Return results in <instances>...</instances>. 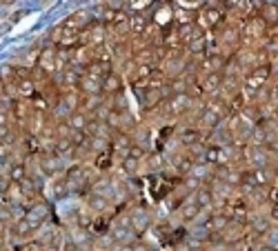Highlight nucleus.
Returning a JSON list of instances; mask_svg holds the SVG:
<instances>
[{
	"label": "nucleus",
	"instance_id": "nucleus-11",
	"mask_svg": "<svg viewBox=\"0 0 278 251\" xmlns=\"http://www.w3.org/2000/svg\"><path fill=\"white\" fill-rule=\"evenodd\" d=\"M89 120H91V118H89L85 111H76V114H71V118L67 120V122H69V127L74 131H87Z\"/></svg>",
	"mask_w": 278,
	"mask_h": 251
},
{
	"label": "nucleus",
	"instance_id": "nucleus-17",
	"mask_svg": "<svg viewBox=\"0 0 278 251\" xmlns=\"http://www.w3.org/2000/svg\"><path fill=\"white\" fill-rule=\"evenodd\" d=\"M9 178L14 182H22V180H27V165H22V163H14L9 167Z\"/></svg>",
	"mask_w": 278,
	"mask_h": 251
},
{
	"label": "nucleus",
	"instance_id": "nucleus-28",
	"mask_svg": "<svg viewBox=\"0 0 278 251\" xmlns=\"http://www.w3.org/2000/svg\"><path fill=\"white\" fill-rule=\"evenodd\" d=\"M122 169H125L127 174H136V169H138V160H133V158H125V160H122Z\"/></svg>",
	"mask_w": 278,
	"mask_h": 251
},
{
	"label": "nucleus",
	"instance_id": "nucleus-32",
	"mask_svg": "<svg viewBox=\"0 0 278 251\" xmlns=\"http://www.w3.org/2000/svg\"><path fill=\"white\" fill-rule=\"evenodd\" d=\"M258 251H276V249H274V247H260Z\"/></svg>",
	"mask_w": 278,
	"mask_h": 251
},
{
	"label": "nucleus",
	"instance_id": "nucleus-5",
	"mask_svg": "<svg viewBox=\"0 0 278 251\" xmlns=\"http://www.w3.org/2000/svg\"><path fill=\"white\" fill-rule=\"evenodd\" d=\"M205 160L209 165H227V156H225V149L218 147V144H211V147L205 149Z\"/></svg>",
	"mask_w": 278,
	"mask_h": 251
},
{
	"label": "nucleus",
	"instance_id": "nucleus-26",
	"mask_svg": "<svg viewBox=\"0 0 278 251\" xmlns=\"http://www.w3.org/2000/svg\"><path fill=\"white\" fill-rule=\"evenodd\" d=\"M127 158H133V160H143V158H145V149H143V144L133 142L131 147L127 149Z\"/></svg>",
	"mask_w": 278,
	"mask_h": 251
},
{
	"label": "nucleus",
	"instance_id": "nucleus-31",
	"mask_svg": "<svg viewBox=\"0 0 278 251\" xmlns=\"http://www.w3.org/2000/svg\"><path fill=\"white\" fill-rule=\"evenodd\" d=\"M271 218H276V220H278V203L274 205V207H271Z\"/></svg>",
	"mask_w": 278,
	"mask_h": 251
},
{
	"label": "nucleus",
	"instance_id": "nucleus-29",
	"mask_svg": "<svg viewBox=\"0 0 278 251\" xmlns=\"http://www.w3.org/2000/svg\"><path fill=\"white\" fill-rule=\"evenodd\" d=\"M109 152H100V156H98V167H100V169H105V167H109Z\"/></svg>",
	"mask_w": 278,
	"mask_h": 251
},
{
	"label": "nucleus",
	"instance_id": "nucleus-1",
	"mask_svg": "<svg viewBox=\"0 0 278 251\" xmlns=\"http://www.w3.org/2000/svg\"><path fill=\"white\" fill-rule=\"evenodd\" d=\"M243 154H245V160H249L256 169L267 167V152H265V147H260V144H249Z\"/></svg>",
	"mask_w": 278,
	"mask_h": 251
},
{
	"label": "nucleus",
	"instance_id": "nucleus-4",
	"mask_svg": "<svg viewBox=\"0 0 278 251\" xmlns=\"http://www.w3.org/2000/svg\"><path fill=\"white\" fill-rule=\"evenodd\" d=\"M245 238V225L241 222H231L229 227H227L225 231H222V242H241Z\"/></svg>",
	"mask_w": 278,
	"mask_h": 251
},
{
	"label": "nucleus",
	"instance_id": "nucleus-25",
	"mask_svg": "<svg viewBox=\"0 0 278 251\" xmlns=\"http://www.w3.org/2000/svg\"><path fill=\"white\" fill-rule=\"evenodd\" d=\"M76 222H78V227H80V229H89V227L94 225V216L89 214V211H80V214H78V218H76Z\"/></svg>",
	"mask_w": 278,
	"mask_h": 251
},
{
	"label": "nucleus",
	"instance_id": "nucleus-14",
	"mask_svg": "<svg viewBox=\"0 0 278 251\" xmlns=\"http://www.w3.org/2000/svg\"><path fill=\"white\" fill-rule=\"evenodd\" d=\"M44 218H47V207H42V205H38V207H33V209L27 211V220H29L36 229L44 222Z\"/></svg>",
	"mask_w": 278,
	"mask_h": 251
},
{
	"label": "nucleus",
	"instance_id": "nucleus-22",
	"mask_svg": "<svg viewBox=\"0 0 278 251\" xmlns=\"http://www.w3.org/2000/svg\"><path fill=\"white\" fill-rule=\"evenodd\" d=\"M114 144H116V147H118V149H129L133 142H131V138L127 136V133L116 131V133H114Z\"/></svg>",
	"mask_w": 278,
	"mask_h": 251
},
{
	"label": "nucleus",
	"instance_id": "nucleus-13",
	"mask_svg": "<svg viewBox=\"0 0 278 251\" xmlns=\"http://www.w3.org/2000/svg\"><path fill=\"white\" fill-rule=\"evenodd\" d=\"M129 27H131V33H136V36H145V31H147V27H149V20L145 18L143 14H133L131 20H129Z\"/></svg>",
	"mask_w": 278,
	"mask_h": 251
},
{
	"label": "nucleus",
	"instance_id": "nucleus-10",
	"mask_svg": "<svg viewBox=\"0 0 278 251\" xmlns=\"http://www.w3.org/2000/svg\"><path fill=\"white\" fill-rule=\"evenodd\" d=\"M187 52H189V54H196V56H203V54H205V36H203V29H196L194 38L187 42Z\"/></svg>",
	"mask_w": 278,
	"mask_h": 251
},
{
	"label": "nucleus",
	"instance_id": "nucleus-18",
	"mask_svg": "<svg viewBox=\"0 0 278 251\" xmlns=\"http://www.w3.org/2000/svg\"><path fill=\"white\" fill-rule=\"evenodd\" d=\"M33 229H36V227H33V225H31V222L27 220V218H22V220H18V222H16V225H14V233H16V236H18V238H27V236H29V233H31Z\"/></svg>",
	"mask_w": 278,
	"mask_h": 251
},
{
	"label": "nucleus",
	"instance_id": "nucleus-7",
	"mask_svg": "<svg viewBox=\"0 0 278 251\" xmlns=\"http://www.w3.org/2000/svg\"><path fill=\"white\" fill-rule=\"evenodd\" d=\"M87 207L91 209V211H96V214H103V211H107L109 207V200L107 196H103V193H89V198H87Z\"/></svg>",
	"mask_w": 278,
	"mask_h": 251
},
{
	"label": "nucleus",
	"instance_id": "nucleus-2",
	"mask_svg": "<svg viewBox=\"0 0 278 251\" xmlns=\"http://www.w3.org/2000/svg\"><path fill=\"white\" fill-rule=\"evenodd\" d=\"M258 18L265 22V27H278V5H274V3L260 5Z\"/></svg>",
	"mask_w": 278,
	"mask_h": 251
},
{
	"label": "nucleus",
	"instance_id": "nucleus-6",
	"mask_svg": "<svg viewBox=\"0 0 278 251\" xmlns=\"http://www.w3.org/2000/svg\"><path fill=\"white\" fill-rule=\"evenodd\" d=\"M122 91V78L118 74H111L103 80V93H107V96H116V93Z\"/></svg>",
	"mask_w": 278,
	"mask_h": 251
},
{
	"label": "nucleus",
	"instance_id": "nucleus-16",
	"mask_svg": "<svg viewBox=\"0 0 278 251\" xmlns=\"http://www.w3.org/2000/svg\"><path fill=\"white\" fill-rule=\"evenodd\" d=\"M180 142L187 144V147H194V144L200 142V131L196 129V127H189V129L180 131Z\"/></svg>",
	"mask_w": 278,
	"mask_h": 251
},
{
	"label": "nucleus",
	"instance_id": "nucleus-9",
	"mask_svg": "<svg viewBox=\"0 0 278 251\" xmlns=\"http://www.w3.org/2000/svg\"><path fill=\"white\" fill-rule=\"evenodd\" d=\"M194 203L198 205V209H205V207H209L211 203H214V191H211L209 187H200L196 193H194Z\"/></svg>",
	"mask_w": 278,
	"mask_h": 251
},
{
	"label": "nucleus",
	"instance_id": "nucleus-20",
	"mask_svg": "<svg viewBox=\"0 0 278 251\" xmlns=\"http://www.w3.org/2000/svg\"><path fill=\"white\" fill-rule=\"evenodd\" d=\"M71 152H76L71 138H58V140H56V156H65V154H71Z\"/></svg>",
	"mask_w": 278,
	"mask_h": 251
},
{
	"label": "nucleus",
	"instance_id": "nucleus-24",
	"mask_svg": "<svg viewBox=\"0 0 278 251\" xmlns=\"http://www.w3.org/2000/svg\"><path fill=\"white\" fill-rule=\"evenodd\" d=\"M169 22H171V9L160 7L156 11V25H169Z\"/></svg>",
	"mask_w": 278,
	"mask_h": 251
},
{
	"label": "nucleus",
	"instance_id": "nucleus-3",
	"mask_svg": "<svg viewBox=\"0 0 278 251\" xmlns=\"http://www.w3.org/2000/svg\"><path fill=\"white\" fill-rule=\"evenodd\" d=\"M205 225H207V229H209V231H218V233H220V231H225L227 227L231 225V216L227 214V211H220V214L209 216Z\"/></svg>",
	"mask_w": 278,
	"mask_h": 251
},
{
	"label": "nucleus",
	"instance_id": "nucleus-27",
	"mask_svg": "<svg viewBox=\"0 0 278 251\" xmlns=\"http://www.w3.org/2000/svg\"><path fill=\"white\" fill-rule=\"evenodd\" d=\"M87 229H80V227H78V229L74 231V236H71V242H76L78 247H80V244H85L87 240H89V236L85 233Z\"/></svg>",
	"mask_w": 278,
	"mask_h": 251
},
{
	"label": "nucleus",
	"instance_id": "nucleus-15",
	"mask_svg": "<svg viewBox=\"0 0 278 251\" xmlns=\"http://www.w3.org/2000/svg\"><path fill=\"white\" fill-rule=\"evenodd\" d=\"M16 87H18V98H33L36 96V82H33V78L29 80H20L16 82Z\"/></svg>",
	"mask_w": 278,
	"mask_h": 251
},
{
	"label": "nucleus",
	"instance_id": "nucleus-8",
	"mask_svg": "<svg viewBox=\"0 0 278 251\" xmlns=\"http://www.w3.org/2000/svg\"><path fill=\"white\" fill-rule=\"evenodd\" d=\"M222 80H225V76L220 74V71H216V74H205V80H203V91H218L222 87Z\"/></svg>",
	"mask_w": 278,
	"mask_h": 251
},
{
	"label": "nucleus",
	"instance_id": "nucleus-19",
	"mask_svg": "<svg viewBox=\"0 0 278 251\" xmlns=\"http://www.w3.org/2000/svg\"><path fill=\"white\" fill-rule=\"evenodd\" d=\"M40 169H42L47 176H54L56 171L63 169V165H60V158H44L42 163H40Z\"/></svg>",
	"mask_w": 278,
	"mask_h": 251
},
{
	"label": "nucleus",
	"instance_id": "nucleus-23",
	"mask_svg": "<svg viewBox=\"0 0 278 251\" xmlns=\"http://www.w3.org/2000/svg\"><path fill=\"white\" fill-rule=\"evenodd\" d=\"M198 214H200V209H198V205L194 203V200H189L185 207H182V218L185 220H194Z\"/></svg>",
	"mask_w": 278,
	"mask_h": 251
},
{
	"label": "nucleus",
	"instance_id": "nucleus-12",
	"mask_svg": "<svg viewBox=\"0 0 278 251\" xmlns=\"http://www.w3.org/2000/svg\"><path fill=\"white\" fill-rule=\"evenodd\" d=\"M129 220H131V227H133V231L136 233H143L149 227V214L147 211H136L133 216H129Z\"/></svg>",
	"mask_w": 278,
	"mask_h": 251
},
{
	"label": "nucleus",
	"instance_id": "nucleus-30",
	"mask_svg": "<svg viewBox=\"0 0 278 251\" xmlns=\"http://www.w3.org/2000/svg\"><path fill=\"white\" fill-rule=\"evenodd\" d=\"M116 251H133V244H118L116 242Z\"/></svg>",
	"mask_w": 278,
	"mask_h": 251
},
{
	"label": "nucleus",
	"instance_id": "nucleus-21",
	"mask_svg": "<svg viewBox=\"0 0 278 251\" xmlns=\"http://www.w3.org/2000/svg\"><path fill=\"white\" fill-rule=\"evenodd\" d=\"M67 191H69V182H67V178L54 180V196H56V198H65Z\"/></svg>",
	"mask_w": 278,
	"mask_h": 251
}]
</instances>
